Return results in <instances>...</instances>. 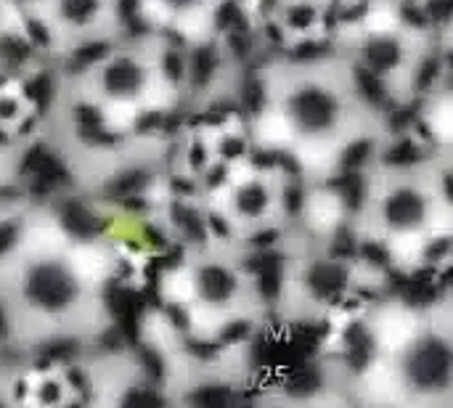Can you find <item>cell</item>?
<instances>
[{"label": "cell", "mask_w": 453, "mask_h": 408, "mask_svg": "<svg viewBox=\"0 0 453 408\" xmlns=\"http://www.w3.org/2000/svg\"><path fill=\"white\" fill-rule=\"evenodd\" d=\"M409 380L419 390H443L451 380V350L443 340H425L409 358Z\"/></svg>", "instance_id": "1"}, {"label": "cell", "mask_w": 453, "mask_h": 408, "mask_svg": "<svg viewBox=\"0 0 453 408\" xmlns=\"http://www.w3.org/2000/svg\"><path fill=\"white\" fill-rule=\"evenodd\" d=\"M74 295H77V287L61 266L42 263V266L32 268V273L27 279V297L45 311L66 308L74 300Z\"/></svg>", "instance_id": "2"}, {"label": "cell", "mask_w": 453, "mask_h": 408, "mask_svg": "<svg viewBox=\"0 0 453 408\" xmlns=\"http://www.w3.org/2000/svg\"><path fill=\"white\" fill-rule=\"evenodd\" d=\"M292 112H295V117H297V122L303 127L324 130L337 117V101L329 93H324V90L308 88V90H300L292 98Z\"/></svg>", "instance_id": "3"}, {"label": "cell", "mask_w": 453, "mask_h": 408, "mask_svg": "<svg viewBox=\"0 0 453 408\" xmlns=\"http://www.w3.org/2000/svg\"><path fill=\"white\" fill-rule=\"evenodd\" d=\"M385 218L390 226H398V228L417 226L425 218V199L417 191H398L385 204Z\"/></svg>", "instance_id": "4"}, {"label": "cell", "mask_w": 453, "mask_h": 408, "mask_svg": "<svg viewBox=\"0 0 453 408\" xmlns=\"http://www.w3.org/2000/svg\"><path fill=\"white\" fill-rule=\"evenodd\" d=\"M143 82V72L135 61L130 58H117L114 64H109L106 74H104V85L109 93L114 96H127L135 93Z\"/></svg>", "instance_id": "5"}, {"label": "cell", "mask_w": 453, "mask_h": 408, "mask_svg": "<svg viewBox=\"0 0 453 408\" xmlns=\"http://www.w3.org/2000/svg\"><path fill=\"white\" fill-rule=\"evenodd\" d=\"M345 271L334 263H319L308 273V284L319 297H337L345 287Z\"/></svg>", "instance_id": "6"}, {"label": "cell", "mask_w": 453, "mask_h": 408, "mask_svg": "<svg viewBox=\"0 0 453 408\" xmlns=\"http://www.w3.org/2000/svg\"><path fill=\"white\" fill-rule=\"evenodd\" d=\"M199 287H202V295L212 303H223L234 295L236 289V281L234 276L226 271V268H218V266H207L199 271Z\"/></svg>", "instance_id": "7"}, {"label": "cell", "mask_w": 453, "mask_h": 408, "mask_svg": "<svg viewBox=\"0 0 453 408\" xmlns=\"http://www.w3.org/2000/svg\"><path fill=\"white\" fill-rule=\"evenodd\" d=\"M61 218H64L66 231H72V234L80 236V239H88V236H93V234L98 231L96 215H93L85 204H80V202H74V199H72V202H64Z\"/></svg>", "instance_id": "8"}, {"label": "cell", "mask_w": 453, "mask_h": 408, "mask_svg": "<svg viewBox=\"0 0 453 408\" xmlns=\"http://www.w3.org/2000/svg\"><path fill=\"white\" fill-rule=\"evenodd\" d=\"M364 58H366V64H369L372 69L382 72V69H390V66H395V64H398V58H401V48H398V42H395V40L380 37V40L366 42V48H364Z\"/></svg>", "instance_id": "9"}, {"label": "cell", "mask_w": 453, "mask_h": 408, "mask_svg": "<svg viewBox=\"0 0 453 408\" xmlns=\"http://www.w3.org/2000/svg\"><path fill=\"white\" fill-rule=\"evenodd\" d=\"M372 356H374V343H372V337H369L358 324L350 327V329H348V361H350V366H353L356 372H361L364 366H369Z\"/></svg>", "instance_id": "10"}, {"label": "cell", "mask_w": 453, "mask_h": 408, "mask_svg": "<svg viewBox=\"0 0 453 408\" xmlns=\"http://www.w3.org/2000/svg\"><path fill=\"white\" fill-rule=\"evenodd\" d=\"M146 173L143 170H127L122 175H117L109 186H106V194L117 196V199H127V196H135L143 186H146Z\"/></svg>", "instance_id": "11"}, {"label": "cell", "mask_w": 453, "mask_h": 408, "mask_svg": "<svg viewBox=\"0 0 453 408\" xmlns=\"http://www.w3.org/2000/svg\"><path fill=\"white\" fill-rule=\"evenodd\" d=\"M173 220H175V226L186 234V239L199 242V244L207 239V234H204V223L199 220V215H196L191 207L175 204V207H173Z\"/></svg>", "instance_id": "12"}, {"label": "cell", "mask_w": 453, "mask_h": 408, "mask_svg": "<svg viewBox=\"0 0 453 408\" xmlns=\"http://www.w3.org/2000/svg\"><path fill=\"white\" fill-rule=\"evenodd\" d=\"M356 82H358V90L372 104H382L385 101V82H382V77H380L377 69H372V66H356Z\"/></svg>", "instance_id": "13"}, {"label": "cell", "mask_w": 453, "mask_h": 408, "mask_svg": "<svg viewBox=\"0 0 453 408\" xmlns=\"http://www.w3.org/2000/svg\"><path fill=\"white\" fill-rule=\"evenodd\" d=\"M215 66H218V56H215V50H212L210 45L196 48V50H194V56H191V77H194V85H204V82L212 77Z\"/></svg>", "instance_id": "14"}, {"label": "cell", "mask_w": 453, "mask_h": 408, "mask_svg": "<svg viewBox=\"0 0 453 408\" xmlns=\"http://www.w3.org/2000/svg\"><path fill=\"white\" fill-rule=\"evenodd\" d=\"M334 186H337L340 194L345 196L348 207H353V210L361 207V202H364V178H361L358 173L348 170L340 181H334Z\"/></svg>", "instance_id": "15"}, {"label": "cell", "mask_w": 453, "mask_h": 408, "mask_svg": "<svg viewBox=\"0 0 453 408\" xmlns=\"http://www.w3.org/2000/svg\"><path fill=\"white\" fill-rule=\"evenodd\" d=\"M289 393L292 396H311V393H316L319 388H321V377H319V372L316 369H311V366H303V369H297L292 377H289Z\"/></svg>", "instance_id": "16"}, {"label": "cell", "mask_w": 453, "mask_h": 408, "mask_svg": "<svg viewBox=\"0 0 453 408\" xmlns=\"http://www.w3.org/2000/svg\"><path fill=\"white\" fill-rule=\"evenodd\" d=\"M265 202H268L265 189L257 186V183L242 189V191H239V199H236V204H239V210H242L244 215H257V212H263Z\"/></svg>", "instance_id": "17"}, {"label": "cell", "mask_w": 453, "mask_h": 408, "mask_svg": "<svg viewBox=\"0 0 453 408\" xmlns=\"http://www.w3.org/2000/svg\"><path fill=\"white\" fill-rule=\"evenodd\" d=\"M417 159H422V149L414 143V141H398L393 149H388V154H385V162L388 165H411V162H417Z\"/></svg>", "instance_id": "18"}, {"label": "cell", "mask_w": 453, "mask_h": 408, "mask_svg": "<svg viewBox=\"0 0 453 408\" xmlns=\"http://www.w3.org/2000/svg\"><path fill=\"white\" fill-rule=\"evenodd\" d=\"M369 154H372V141H356L353 146L345 149V154H342V167H345V170H356V167H361V165L369 159Z\"/></svg>", "instance_id": "19"}, {"label": "cell", "mask_w": 453, "mask_h": 408, "mask_svg": "<svg viewBox=\"0 0 453 408\" xmlns=\"http://www.w3.org/2000/svg\"><path fill=\"white\" fill-rule=\"evenodd\" d=\"M98 0H61V11L72 21H85L96 11Z\"/></svg>", "instance_id": "20"}, {"label": "cell", "mask_w": 453, "mask_h": 408, "mask_svg": "<svg viewBox=\"0 0 453 408\" xmlns=\"http://www.w3.org/2000/svg\"><path fill=\"white\" fill-rule=\"evenodd\" d=\"M106 50H109V45L106 42H85L82 48H77L74 50V72H80V66H88V64H93V61H98L101 56H106Z\"/></svg>", "instance_id": "21"}, {"label": "cell", "mask_w": 453, "mask_h": 408, "mask_svg": "<svg viewBox=\"0 0 453 408\" xmlns=\"http://www.w3.org/2000/svg\"><path fill=\"white\" fill-rule=\"evenodd\" d=\"M50 90H53V82H50L48 74H37V77L29 80L27 88H24L27 98H32V101H37V104H45V101L50 98Z\"/></svg>", "instance_id": "22"}, {"label": "cell", "mask_w": 453, "mask_h": 408, "mask_svg": "<svg viewBox=\"0 0 453 408\" xmlns=\"http://www.w3.org/2000/svg\"><path fill=\"white\" fill-rule=\"evenodd\" d=\"M228 401H231V396L226 388H204L191 398V404H196V406H223Z\"/></svg>", "instance_id": "23"}, {"label": "cell", "mask_w": 453, "mask_h": 408, "mask_svg": "<svg viewBox=\"0 0 453 408\" xmlns=\"http://www.w3.org/2000/svg\"><path fill=\"white\" fill-rule=\"evenodd\" d=\"M263 101H265L263 85H260L257 80H250V82L244 85V106H247L252 114H257V112L263 109Z\"/></svg>", "instance_id": "24"}, {"label": "cell", "mask_w": 453, "mask_h": 408, "mask_svg": "<svg viewBox=\"0 0 453 408\" xmlns=\"http://www.w3.org/2000/svg\"><path fill=\"white\" fill-rule=\"evenodd\" d=\"M0 48H3L5 56H11V58H16V61H21V58H27V56L32 53V45L24 42V40H19V37H5V40H0Z\"/></svg>", "instance_id": "25"}, {"label": "cell", "mask_w": 453, "mask_h": 408, "mask_svg": "<svg viewBox=\"0 0 453 408\" xmlns=\"http://www.w3.org/2000/svg\"><path fill=\"white\" fill-rule=\"evenodd\" d=\"M141 364L146 366V372H149L154 380H162V374H165V364H162V358H159V353H157V350H151V348H141Z\"/></svg>", "instance_id": "26"}, {"label": "cell", "mask_w": 453, "mask_h": 408, "mask_svg": "<svg viewBox=\"0 0 453 408\" xmlns=\"http://www.w3.org/2000/svg\"><path fill=\"white\" fill-rule=\"evenodd\" d=\"M77 348H74V343H53L50 348H45V353H42V366L40 369H45V364L48 361H61V358H69L72 353H74Z\"/></svg>", "instance_id": "27"}, {"label": "cell", "mask_w": 453, "mask_h": 408, "mask_svg": "<svg viewBox=\"0 0 453 408\" xmlns=\"http://www.w3.org/2000/svg\"><path fill=\"white\" fill-rule=\"evenodd\" d=\"M289 24L295 27V29H303V27H311V21L316 19V11L311 8V5H297V8H292L289 11Z\"/></svg>", "instance_id": "28"}, {"label": "cell", "mask_w": 453, "mask_h": 408, "mask_svg": "<svg viewBox=\"0 0 453 408\" xmlns=\"http://www.w3.org/2000/svg\"><path fill=\"white\" fill-rule=\"evenodd\" d=\"M329 50H332L329 42H303V45H297V50L292 56L295 58H319V56H324Z\"/></svg>", "instance_id": "29"}, {"label": "cell", "mask_w": 453, "mask_h": 408, "mask_svg": "<svg viewBox=\"0 0 453 408\" xmlns=\"http://www.w3.org/2000/svg\"><path fill=\"white\" fill-rule=\"evenodd\" d=\"M361 255H364L366 260H372L374 266H385V263L390 260L388 250H385L382 244H377V242H369V244H364V247H361Z\"/></svg>", "instance_id": "30"}, {"label": "cell", "mask_w": 453, "mask_h": 408, "mask_svg": "<svg viewBox=\"0 0 453 408\" xmlns=\"http://www.w3.org/2000/svg\"><path fill=\"white\" fill-rule=\"evenodd\" d=\"M353 252H356V244H353L350 231H340V236H337V242L332 247V255L334 258H350Z\"/></svg>", "instance_id": "31"}, {"label": "cell", "mask_w": 453, "mask_h": 408, "mask_svg": "<svg viewBox=\"0 0 453 408\" xmlns=\"http://www.w3.org/2000/svg\"><path fill=\"white\" fill-rule=\"evenodd\" d=\"M165 74L170 80H180L183 77V58L178 56V50H167V56H165Z\"/></svg>", "instance_id": "32"}, {"label": "cell", "mask_w": 453, "mask_h": 408, "mask_svg": "<svg viewBox=\"0 0 453 408\" xmlns=\"http://www.w3.org/2000/svg\"><path fill=\"white\" fill-rule=\"evenodd\" d=\"M125 404H135V406H159V404H165V398L157 396V393L135 390V393H130V396L125 398Z\"/></svg>", "instance_id": "33"}, {"label": "cell", "mask_w": 453, "mask_h": 408, "mask_svg": "<svg viewBox=\"0 0 453 408\" xmlns=\"http://www.w3.org/2000/svg\"><path fill=\"white\" fill-rule=\"evenodd\" d=\"M449 16H451V0H430L427 19H433V21H449Z\"/></svg>", "instance_id": "34"}, {"label": "cell", "mask_w": 453, "mask_h": 408, "mask_svg": "<svg viewBox=\"0 0 453 408\" xmlns=\"http://www.w3.org/2000/svg\"><path fill=\"white\" fill-rule=\"evenodd\" d=\"M303 202H305V196H303V189H300V186H289V189L284 191V204H287V210H289L292 215L300 212Z\"/></svg>", "instance_id": "35"}, {"label": "cell", "mask_w": 453, "mask_h": 408, "mask_svg": "<svg viewBox=\"0 0 453 408\" xmlns=\"http://www.w3.org/2000/svg\"><path fill=\"white\" fill-rule=\"evenodd\" d=\"M438 72H441V64H438V58H427L425 64H422V74H419V88H430V82L438 77Z\"/></svg>", "instance_id": "36"}, {"label": "cell", "mask_w": 453, "mask_h": 408, "mask_svg": "<svg viewBox=\"0 0 453 408\" xmlns=\"http://www.w3.org/2000/svg\"><path fill=\"white\" fill-rule=\"evenodd\" d=\"M220 151H223L228 159H236V157H242V154L247 151V143H244L242 138H226V141L220 143Z\"/></svg>", "instance_id": "37"}, {"label": "cell", "mask_w": 453, "mask_h": 408, "mask_svg": "<svg viewBox=\"0 0 453 408\" xmlns=\"http://www.w3.org/2000/svg\"><path fill=\"white\" fill-rule=\"evenodd\" d=\"M231 48H234V53L242 58V56H247L250 53V48H252V42H250V37H247V32H236V35H231Z\"/></svg>", "instance_id": "38"}, {"label": "cell", "mask_w": 453, "mask_h": 408, "mask_svg": "<svg viewBox=\"0 0 453 408\" xmlns=\"http://www.w3.org/2000/svg\"><path fill=\"white\" fill-rule=\"evenodd\" d=\"M101 345H104L106 350H119V348H122V332H119V327H117V329H109V332L101 337Z\"/></svg>", "instance_id": "39"}, {"label": "cell", "mask_w": 453, "mask_h": 408, "mask_svg": "<svg viewBox=\"0 0 453 408\" xmlns=\"http://www.w3.org/2000/svg\"><path fill=\"white\" fill-rule=\"evenodd\" d=\"M13 242H16V226L13 223H3L0 226V252H5Z\"/></svg>", "instance_id": "40"}, {"label": "cell", "mask_w": 453, "mask_h": 408, "mask_svg": "<svg viewBox=\"0 0 453 408\" xmlns=\"http://www.w3.org/2000/svg\"><path fill=\"white\" fill-rule=\"evenodd\" d=\"M403 19L411 21V24H417V27H425V24H427V13L419 11V8H414V5H411V8H409V5L403 8Z\"/></svg>", "instance_id": "41"}, {"label": "cell", "mask_w": 453, "mask_h": 408, "mask_svg": "<svg viewBox=\"0 0 453 408\" xmlns=\"http://www.w3.org/2000/svg\"><path fill=\"white\" fill-rule=\"evenodd\" d=\"M244 335H247V324H244V321H236L231 329L223 332V343H234V340H239V337H244Z\"/></svg>", "instance_id": "42"}, {"label": "cell", "mask_w": 453, "mask_h": 408, "mask_svg": "<svg viewBox=\"0 0 453 408\" xmlns=\"http://www.w3.org/2000/svg\"><path fill=\"white\" fill-rule=\"evenodd\" d=\"M279 239V231L276 228H271V231H260V234H255V247H268V244H273Z\"/></svg>", "instance_id": "43"}, {"label": "cell", "mask_w": 453, "mask_h": 408, "mask_svg": "<svg viewBox=\"0 0 453 408\" xmlns=\"http://www.w3.org/2000/svg\"><path fill=\"white\" fill-rule=\"evenodd\" d=\"M27 27H29V35H32V40H35V42H40V45H45V42H48V32L42 29V24H40V21H29Z\"/></svg>", "instance_id": "44"}, {"label": "cell", "mask_w": 453, "mask_h": 408, "mask_svg": "<svg viewBox=\"0 0 453 408\" xmlns=\"http://www.w3.org/2000/svg\"><path fill=\"white\" fill-rule=\"evenodd\" d=\"M449 247H451V242H449V239H441L435 247H430V250H427V260H441V258L449 252Z\"/></svg>", "instance_id": "45"}, {"label": "cell", "mask_w": 453, "mask_h": 408, "mask_svg": "<svg viewBox=\"0 0 453 408\" xmlns=\"http://www.w3.org/2000/svg\"><path fill=\"white\" fill-rule=\"evenodd\" d=\"M167 316L173 319V324H175V327H180V329H186V327H188V319H186V313H183L180 308L170 305V308H167Z\"/></svg>", "instance_id": "46"}, {"label": "cell", "mask_w": 453, "mask_h": 408, "mask_svg": "<svg viewBox=\"0 0 453 408\" xmlns=\"http://www.w3.org/2000/svg\"><path fill=\"white\" fill-rule=\"evenodd\" d=\"M159 122H162V117H159L157 112H151V114H146V117H143V119L138 122V130H141V133H146V130L157 127Z\"/></svg>", "instance_id": "47"}, {"label": "cell", "mask_w": 453, "mask_h": 408, "mask_svg": "<svg viewBox=\"0 0 453 408\" xmlns=\"http://www.w3.org/2000/svg\"><path fill=\"white\" fill-rule=\"evenodd\" d=\"M188 348H191V353H196L202 358H210L215 353V348H210L207 343H188Z\"/></svg>", "instance_id": "48"}, {"label": "cell", "mask_w": 453, "mask_h": 408, "mask_svg": "<svg viewBox=\"0 0 453 408\" xmlns=\"http://www.w3.org/2000/svg\"><path fill=\"white\" fill-rule=\"evenodd\" d=\"M16 109H19L16 101H11V98H3V101H0V117H3V119H5V117H16Z\"/></svg>", "instance_id": "49"}, {"label": "cell", "mask_w": 453, "mask_h": 408, "mask_svg": "<svg viewBox=\"0 0 453 408\" xmlns=\"http://www.w3.org/2000/svg\"><path fill=\"white\" fill-rule=\"evenodd\" d=\"M42 401L48 404V401H58V385H53V382H48V385H42Z\"/></svg>", "instance_id": "50"}, {"label": "cell", "mask_w": 453, "mask_h": 408, "mask_svg": "<svg viewBox=\"0 0 453 408\" xmlns=\"http://www.w3.org/2000/svg\"><path fill=\"white\" fill-rule=\"evenodd\" d=\"M138 11V0H119V13L127 19V16H133Z\"/></svg>", "instance_id": "51"}, {"label": "cell", "mask_w": 453, "mask_h": 408, "mask_svg": "<svg viewBox=\"0 0 453 408\" xmlns=\"http://www.w3.org/2000/svg\"><path fill=\"white\" fill-rule=\"evenodd\" d=\"M223 178H226V167H212V173H210L207 183H210V186H215V183H220Z\"/></svg>", "instance_id": "52"}, {"label": "cell", "mask_w": 453, "mask_h": 408, "mask_svg": "<svg viewBox=\"0 0 453 408\" xmlns=\"http://www.w3.org/2000/svg\"><path fill=\"white\" fill-rule=\"evenodd\" d=\"M202 162H204V149H202V146H194V149H191V165L199 167Z\"/></svg>", "instance_id": "53"}, {"label": "cell", "mask_w": 453, "mask_h": 408, "mask_svg": "<svg viewBox=\"0 0 453 408\" xmlns=\"http://www.w3.org/2000/svg\"><path fill=\"white\" fill-rule=\"evenodd\" d=\"M210 223H212V228H215L218 234H223V236H228V226H226V223H223V220H220L218 215H212V218H210Z\"/></svg>", "instance_id": "54"}, {"label": "cell", "mask_w": 453, "mask_h": 408, "mask_svg": "<svg viewBox=\"0 0 453 408\" xmlns=\"http://www.w3.org/2000/svg\"><path fill=\"white\" fill-rule=\"evenodd\" d=\"M173 5H188V3H194V0H170Z\"/></svg>", "instance_id": "55"}, {"label": "cell", "mask_w": 453, "mask_h": 408, "mask_svg": "<svg viewBox=\"0 0 453 408\" xmlns=\"http://www.w3.org/2000/svg\"><path fill=\"white\" fill-rule=\"evenodd\" d=\"M3 324H5V321H3V313H0V332H3Z\"/></svg>", "instance_id": "56"}, {"label": "cell", "mask_w": 453, "mask_h": 408, "mask_svg": "<svg viewBox=\"0 0 453 408\" xmlns=\"http://www.w3.org/2000/svg\"><path fill=\"white\" fill-rule=\"evenodd\" d=\"M268 3H273V0H268Z\"/></svg>", "instance_id": "57"}, {"label": "cell", "mask_w": 453, "mask_h": 408, "mask_svg": "<svg viewBox=\"0 0 453 408\" xmlns=\"http://www.w3.org/2000/svg\"><path fill=\"white\" fill-rule=\"evenodd\" d=\"M0 141H3V135H0Z\"/></svg>", "instance_id": "58"}]
</instances>
